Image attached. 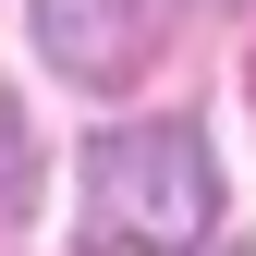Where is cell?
I'll use <instances>...</instances> for the list:
<instances>
[{"instance_id": "cell-2", "label": "cell", "mask_w": 256, "mask_h": 256, "mask_svg": "<svg viewBox=\"0 0 256 256\" xmlns=\"http://www.w3.org/2000/svg\"><path fill=\"white\" fill-rule=\"evenodd\" d=\"M37 49H49L61 86L110 98V86L146 74V49H158V0H37Z\"/></svg>"}, {"instance_id": "cell-3", "label": "cell", "mask_w": 256, "mask_h": 256, "mask_svg": "<svg viewBox=\"0 0 256 256\" xmlns=\"http://www.w3.org/2000/svg\"><path fill=\"white\" fill-rule=\"evenodd\" d=\"M196 12H244V0H196Z\"/></svg>"}, {"instance_id": "cell-1", "label": "cell", "mask_w": 256, "mask_h": 256, "mask_svg": "<svg viewBox=\"0 0 256 256\" xmlns=\"http://www.w3.org/2000/svg\"><path fill=\"white\" fill-rule=\"evenodd\" d=\"M208 232H220V158L196 122H110L86 146V244L196 256Z\"/></svg>"}]
</instances>
